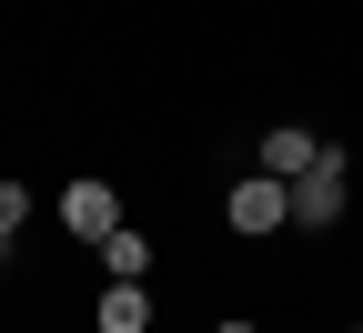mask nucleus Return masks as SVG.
Wrapping results in <instances>:
<instances>
[{
	"mask_svg": "<svg viewBox=\"0 0 363 333\" xmlns=\"http://www.w3.org/2000/svg\"><path fill=\"white\" fill-rule=\"evenodd\" d=\"M30 222V182H0V232H21Z\"/></svg>",
	"mask_w": 363,
	"mask_h": 333,
	"instance_id": "0eeeda50",
	"label": "nucleus"
},
{
	"mask_svg": "<svg viewBox=\"0 0 363 333\" xmlns=\"http://www.w3.org/2000/svg\"><path fill=\"white\" fill-rule=\"evenodd\" d=\"M313 152H323L313 131H262V162H252V172H283V182H303V172H313Z\"/></svg>",
	"mask_w": 363,
	"mask_h": 333,
	"instance_id": "20e7f679",
	"label": "nucleus"
},
{
	"mask_svg": "<svg viewBox=\"0 0 363 333\" xmlns=\"http://www.w3.org/2000/svg\"><path fill=\"white\" fill-rule=\"evenodd\" d=\"M0 263H11V232H0Z\"/></svg>",
	"mask_w": 363,
	"mask_h": 333,
	"instance_id": "1a4fd4ad",
	"label": "nucleus"
},
{
	"mask_svg": "<svg viewBox=\"0 0 363 333\" xmlns=\"http://www.w3.org/2000/svg\"><path fill=\"white\" fill-rule=\"evenodd\" d=\"M101 263H111V283H142V273H152V243L121 222V232H101Z\"/></svg>",
	"mask_w": 363,
	"mask_h": 333,
	"instance_id": "423d86ee",
	"label": "nucleus"
},
{
	"mask_svg": "<svg viewBox=\"0 0 363 333\" xmlns=\"http://www.w3.org/2000/svg\"><path fill=\"white\" fill-rule=\"evenodd\" d=\"M222 212H233V232H283L293 222V182L283 172H242L233 192H222Z\"/></svg>",
	"mask_w": 363,
	"mask_h": 333,
	"instance_id": "f257e3e1",
	"label": "nucleus"
},
{
	"mask_svg": "<svg viewBox=\"0 0 363 333\" xmlns=\"http://www.w3.org/2000/svg\"><path fill=\"white\" fill-rule=\"evenodd\" d=\"M293 222H303V232L343 222V152H333V141H323V152H313V172L293 182Z\"/></svg>",
	"mask_w": 363,
	"mask_h": 333,
	"instance_id": "f03ea898",
	"label": "nucleus"
},
{
	"mask_svg": "<svg viewBox=\"0 0 363 333\" xmlns=\"http://www.w3.org/2000/svg\"><path fill=\"white\" fill-rule=\"evenodd\" d=\"M101 333H152V293L142 283H111L101 293Z\"/></svg>",
	"mask_w": 363,
	"mask_h": 333,
	"instance_id": "39448f33",
	"label": "nucleus"
},
{
	"mask_svg": "<svg viewBox=\"0 0 363 333\" xmlns=\"http://www.w3.org/2000/svg\"><path fill=\"white\" fill-rule=\"evenodd\" d=\"M212 333H262V323H212Z\"/></svg>",
	"mask_w": 363,
	"mask_h": 333,
	"instance_id": "6e6552de",
	"label": "nucleus"
},
{
	"mask_svg": "<svg viewBox=\"0 0 363 333\" xmlns=\"http://www.w3.org/2000/svg\"><path fill=\"white\" fill-rule=\"evenodd\" d=\"M61 222L81 232V243H101V232H121V202H111V182H61Z\"/></svg>",
	"mask_w": 363,
	"mask_h": 333,
	"instance_id": "7ed1b4c3",
	"label": "nucleus"
},
{
	"mask_svg": "<svg viewBox=\"0 0 363 333\" xmlns=\"http://www.w3.org/2000/svg\"><path fill=\"white\" fill-rule=\"evenodd\" d=\"M353 333H363V323H353Z\"/></svg>",
	"mask_w": 363,
	"mask_h": 333,
	"instance_id": "9d476101",
	"label": "nucleus"
}]
</instances>
